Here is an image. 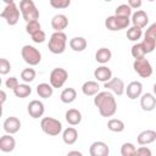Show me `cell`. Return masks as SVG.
I'll return each mask as SVG.
<instances>
[{
    "instance_id": "6da1fadb",
    "label": "cell",
    "mask_w": 156,
    "mask_h": 156,
    "mask_svg": "<svg viewBox=\"0 0 156 156\" xmlns=\"http://www.w3.org/2000/svg\"><path fill=\"white\" fill-rule=\"evenodd\" d=\"M94 105L98 107L102 117H112L117 111V102L112 93L108 90L99 91L94 95Z\"/></svg>"
},
{
    "instance_id": "7a4b0ae2",
    "label": "cell",
    "mask_w": 156,
    "mask_h": 156,
    "mask_svg": "<svg viewBox=\"0 0 156 156\" xmlns=\"http://www.w3.org/2000/svg\"><path fill=\"white\" fill-rule=\"evenodd\" d=\"M67 44V35L63 32H54L49 39L48 48L52 54H62L66 50Z\"/></svg>"
},
{
    "instance_id": "3957f363",
    "label": "cell",
    "mask_w": 156,
    "mask_h": 156,
    "mask_svg": "<svg viewBox=\"0 0 156 156\" xmlns=\"http://www.w3.org/2000/svg\"><path fill=\"white\" fill-rule=\"evenodd\" d=\"M20 12L26 22L34 21L39 18V10L37 9L33 0H21L20 1Z\"/></svg>"
},
{
    "instance_id": "277c9868",
    "label": "cell",
    "mask_w": 156,
    "mask_h": 156,
    "mask_svg": "<svg viewBox=\"0 0 156 156\" xmlns=\"http://www.w3.org/2000/svg\"><path fill=\"white\" fill-rule=\"evenodd\" d=\"M40 128L45 134L50 136H56L62 132V123L56 118L44 117L40 122Z\"/></svg>"
},
{
    "instance_id": "5b68a950",
    "label": "cell",
    "mask_w": 156,
    "mask_h": 156,
    "mask_svg": "<svg viewBox=\"0 0 156 156\" xmlns=\"http://www.w3.org/2000/svg\"><path fill=\"white\" fill-rule=\"evenodd\" d=\"M21 55L24 62L28 63L29 66H37L41 61L40 51L32 45H23V48L21 49Z\"/></svg>"
},
{
    "instance_id": "8992f818",
    "label": "cell",
    "mask_w": 156,
    "mask_h": 156,
    "mask_svg": "<svg viewBox=\"0 0 156 156\" xmlns=\"http://www.w3.org/2000/svg\"><path fill=\"white\" fill-rule=\"evenodd\" d=\"M68 78V72L65 69V68H61V67H56L54 68L51 72H50V77H49V82H50V85L55 89V88H62L63 84L66 83Z\"/></svg>"
},
{
    "instance_id": "52a82bcc",
    "label": "cell",
    "mask_w": 156,
    "mask_h": 156,
    "mask_svg": "<svg viewBox=\"0 0 156 156\" xmlns=\"http://www.w3.org/2000/svg\"><path fill=\"white\" fill-rule=\"evenodd\" d=\"M141 45L144 48L145 54H150L155 50V46H156V24L155 23H152L146 29V33L141 41Z\"/></svg>"
},
{
    "instance_id": "ba28073f",
    "label": "cell",
    "mask_w": 156,
    "mask_h": 156,
    "mask_svg": "<svg viewBox=\"0 0 156 156\" xmlns=\"http://www.w3.org/2000/svg\"><path fill=\"white\" fill-rule=\"evenodd\" d=\"M0 16L6 21L7 24L15 26V24H17V22L20 20V10L15 2L7 4L5 6V9L2 10V12L0 13Z\"/></svg>"
},
{
    "instance_id": "9c48e42d",
    "label": "cell",
    "mask_w": 156,
    "mask_h": 156,
    "mask_svg": "<svg viewBox=\"0 0 156 156\" xmlns=\"http://www.w3.org/2000/svg\"><path fill=\"white\" fill-rule=\"evenodd\" d=\"M133 68L141 78H149L152 74V66L150 61L145 57L135 58L133 62Z\"/></svg>"
},
{
    "instance_id": "30bf717a",
    "label": "cell",
    "mask_w": 156,
    "mask_h": 156,
    "mask_svg": "<svg viewBox=\"0 0 156 156\" xmlns=\"http://www.w3.org/2000/svg\"><path fill=\"white\" fill-rule=\"evenodd\" d=\"M104 88H106L107 90H111L113 94L116 95H122L124 93V82L121 79V78H117V77H111L110 80L105 82L104 83Z\"/></svg>"
},
{
    "instance_id": "8fae6325",
    "label": "cell",
    "mask_w": 156,
    "mask_h": 156,
    "mask_svg": "<svg viewBox=\"0 0 156 156\" xmlns=\"http://www.w3.org/2000/svg\"><path fill=\"white\" fill-rule=\"evenodd\" d=\"M124 93L127 94V98L135 100L143 94V84L139 80H133L127 85V88H124Z\"/></svg>"
},
{
    "instance_id": "7c38bea8",
    "label": "cell",
    "mask_w": 156,
    "mask_h": 156,
    "mask_svg": "<svg viewBox=\"0 0 156 156\" xmlns=\"http://www.w3.org/2000/svg\"><path fill=\"white\" fill-rule=\"evenodd\" d=\"M27 111L29 113V116L34 119L41 117L44 115V111H45V107H44V104L39 100H32L28 106H27Z\"/></svg>"
},
{
    "instance_id": "4fadbf2b",
    "label": "cell",
    "mask_w": 156,
    "mask_h": 156,
    "mask_svg": "<svg viewBox=\"0 0 156 156\" xmlns=\"http://www.w3.org/2000/svg\"><path fill=\"white\" fill-rule=\"evenodd\" d=\"M89 154H90L91 156H108L110 149H108V146H107L106 143L98 140V141H94V143L90 145V147H89Z\"/></svg>"
},
{
    "instance_id": "5bb4252c",
    "label": "cell",
    "mask_w": 156,
    "mask_h": 156,
    "mask_svg": "<svg viewBox=\"0 0 156 156\" xmlns=\"http://www.w3.org/2000/svg\"><path fill=\"white\" fill-rule=\"evenodd\" d=\"M2 127L7 134H16L21 129V121L15 116H10L4 121Z\"/></svg>"
},
{
    "instance_id": "9a60e30c",
    "label": "cell",
    "mask_w": 156,
    "mask_h": 156,
    "mask_svg": "<svg viewBox=\"0 0 156 156\" xmlns=\"http://www.w3.org/2000/svg\"><path fill=\"white\" fill-rule=\"evenodd\" d=\"M51 27L55 32H63L68 27V18L63 13H57L51 18Z\"/></svg>"
},
{
    "instance_id": "2e32d148",
    "label": "cell",
    "mask_w": 156,
    "mask_h": 156,
    "mask_svg": "<svg viewBox=\"0 0 156 156\" xmlns=\"http://www.w3.org/2000/svg\"><path fill=\"white\" fill-rule=\"evenodd\" d=\"M130 22L133 23V26H136L139 28H144L147 26L149 23V16L145 11L143 10H138L134 13H132V20Z\"/></svg>"
},
{
    "instance_id": "e0dca14e",
    "label": "cell",
    "mask_w": 156,
    "mask_h": 156,
    "mask_svg": "<svg viewBox=\"0 0 156 156\" xmlns=\"http://www.w3.org/2000/svg\"><path fill=\"white\" fill-rule=\"evenodd\" d=\"M140 106L144 111H152L156 106V98L154 96L152 93H145L141 94L140 96Z\"/></svg>"
},
{
    "instance_id": "ac0fdd59",
    "label": "cell",
    "mask_w": 156,
    "mask_h": 156,
    "mask_svg": "<svg viewBox=\"0 0 156 156\" xmlns=\"http://www.w3.org/2000/svg\"><path fill=\"white\" fill-rule=\"evenodd\" d=\"M16 147V140L12 134H5L0 138V150L2 152H11Z\"/></svg>"
},
{
    "instance_id": "d6986e66",
    "label": "cell",
    "mask_w": 156,
    "mask_h": 156,
    "mask_svg": "<svg viewBox=\"0 0 156 156\" xmlns=\"http://www.w3.org/2000/svg\"><path fill=\"white\" fill-rule=\"evenodd\" d=\"M156 140V132L154 129H146L138 134L136 141L139 145H149Z\"/></svg>"
},
{
    "instance_id": "ffe728a7",
    "label": "cell",
    "mask_w": 156,
    "mask_h": 156,
    "mask_svg": "<svg viewBox=\"0 0 156 156\" xmlns=\"http://www.w3.org/2000/svg\"><path fill=\"white\" fill-rule=\"evenodd\" d=\"M94 77H95V79H96L98 82L105 83V82H107V80L111 79V77H112V71H111L108 67H106V66L102 65V66L98 67V68L94 71Z\"/></svg>"
},
{
    "instance_id": "44dd1931",
    "label": "cell",
    "mask_w": 156,
    "mask_h": 156,
    "mask_svg": "<svg viewBox=\"0 0 156 156\" xmlns=\"http://www.w3.org/2000/svg\"><path fill=\"white\" fill-rule=\"evenodd\" d=\"M78 139V132L74 127H68L62 132V140L67 145H73Z\"/></svg>"
},
{
    "instance_id": "7402d4cb",
    "label": "cell",
    "mask_w": 156,
    "mask_h": 156,
    "mask_svg": "<svg viewBox=\"0 0 156 156\" xmlns=\"http://www.w3.org/2000/svg\"><path fill=\"white\" fill-rule=\"evenodd\" d=\"M99 90H100L99 83L95 82V80H87L82 85V91L87 96H94L95 94L99 93Z\"/></svg>"
},
{
    "instance_id": "603a6c76",
    "label": "cell",
    "mask_w": 156,
    "mask_h": 156,
    "mask_svg": "<svg viewBox=\"0 0 156 156\" xmlns=\"http://www.w3.org/2000/svg\"><path fill=\"white\" fill-rule=\"evenodd\" d=\"M65 118H66V121H67L68 124L77 126V124H79L82 122V113L77 108H69L65 113Z\"/></svg>"
},
{
    "instance_id": "cb8c5ba5",
    "label": "cell",
    "mask_w": 156,
    "mask_h": 156,
    "mask_svg": "<svg viewBox=\"0 0 156 156\" xmlns=\"http://www.w3.org/2000/svg\"><path fill=\"white\" fill-rule=\"evenodd\" d=\"M111 57H112V52L107 48H100L95 52V60H96V62H99L101 65L107 63L111 60Z\"/></svg>"
},
{
    "instance_id": "d4e9b609",
    "label": "cell",
    "mask_w": 156,
    "mask_h": 156,
    "mask_svg": "<svg viewBox=\"0 0 156 156\" xmlns=\"http://www.w3.org/2000/svg\"><path fill=\"white\" fill-rule=\"evenodd\" d=\"M87 45H88V43H87L85 38H83V37H74V38H72V39L69 40V48H71L73 51L80 52V51L85 50Z\"/></svg>"
},
{
    "instance_id": "484cf974",
    "label": "cell",
    "mask_w": 156,
    "mask_h": 156,
    "mask_svg": "<svg viewBox=\"0 0 156 156\" xmlns=\"http://www.w3.org/2000/svg\"><path fill=\"white\" fill-rule=\"evenodd\" d=\"M54 93V88L49 83H40L37 85V94L43 99H49Z\"/></svg>"
},
{
    "instance_id": "4316f807",
    "label": "cell",
    "mask_w": 156,
    "mask_h": 156,
    "mask_svg": "<svg viewBox=\"0 0 156 156\" xmlns=\"http://www.w3.org/2000/svg\"><path fill=\"white\" fill-rule=\"evenodd\" d=\"M76 98H77V91L73 88H66V89H63L62 93H61V95H60V99H61V101L63 104H71V102H73L76 100Z\"/></svg>"
},
{
    "instance_id": "83f0119b",
    "label": "cell",
    "mask_w": 156,
    "mask_h": 156,
    "mask_svg": "<svg viewBox=\"0 0 156 156\" xmlns=\"http://www.w3.org/2000/svg\"><path fill=\"white\" fill-rule=\"evenodd\" d=\"M13 94L20 99H24L32 94V88L28 84H18L13 89Z\"/></svg>"
},
{
    "instance_id": "f1b7e54d",
    "label": "cell",
    "mask_w": 156,
    "mask_h": 156,
    "mask_svg": "<svg viewBox=\"0 0 156 156\" xmlns=\"http://www.w3.org/2000/svg\"><path fill=\"white\" fill-rule=\"evenodd\" d=\"M124 122L118 118H111L107 122V128L113 133H121L124 130Z\"/></svg>"
},
{
    "instance_id": "f546056e",
    "label": "cell",
    "mask_w": 156,
    "mask_h": 156,
    "mask_svg": "<svg viewBox=\"0 0 156 156\" xmlns=\"http://www.w3.org/2000/svg\"><path fill=\"white\" fill-rule=\"evenodd\" d=\"M141 35H143V30H141V28H139L136 26H132L127 30V38L130 41H138L141 38Z\"/></svg>"
},
{
    "instance_id": "4dcf8cb0",
    "label": "cell",
    "mask_w": 156,
    "mask_h": 156,
    "mask_svg": "<svg viewBox=\"0 0 156 156\" xmlns=\"http://www.w3.org/2000/svg\"><path fill=\"white\" fill-rule=\"evenodd\" d=\"M35 71H34V68H24L22 72H21V79L24 82V83H30V82H33L34 80V78H35Z\"/></svg>"
},
{
    "instance_id": "1f68e13d",
    "label": "cell",
    "mask_w": 156,
    "mask_h": 156,
    "mask_svg": "<svg viewBox=\"0 0 156 156\" xmlns=\"http://www.w3.org/2000/svg\"><path fill=\"white\" fill-rule=\"evenodd\" d=\"M136 147L132 143H123L121 146V155L122 156H134Z\"/></svg>"
},
{
    "instance_id": "d6a6232c",
    "label": "cell",
    "mask_w": 156,
    "mask_h": 156,
    "mask_svg": "<svg viewBox=\"0 0 156 156\" xmlns=\"http://www.w3.org/2000/svg\"><path fill=\"white\" fill-rule=\"evenodd\" d=\"M130 54L134 58H141V57H145V51H144V48L141 45V43H136L132 46L130 49Z\"/></svg>"
},
{
    "instance_id": "836d02e7",
    "label": "cell",
    "mask_w": 156,
    "mask_h": 156,
    "mask_svg": "<svg viewBox=\"0 0 156 156\" xmlns=\"http://www.w3.org/2000/svg\"><path fill=\"white\" fill-rule=\"evenodd\" d=\"M115 15L121 16V17H130L132 16V9L127 4H122V5L117 6V9L115 11Z\"/></svg>"
},
{
    "instance_id": "e575fe53",
    "label": "cell",
    "mask_w": 156,
    "mask_h": 156,
    "mask_svg": "<svg viewBox=\"0 0 156 156\" xmlns=\"http://www.w3.org/2000/svg\"><path fill=\"white\" fill-rule=\"evenodd\" d=\"M39 29H41V26H40V23H39L38 20L29 21V22H27V24H26V32H27L28 34H33V33H35V32L39 30Z\"/></svg>"
},
{
    "instance_id": "d590c367",
    "label": "cell",
    "mask_w": 156,
    "mask_h": 156,
    "mask_svg": "<svg viewBox=\"0 0 156 156\" xmlns=\"http://www.w3.org/2000/svg\"><path fill=\"white\" fill-rule=\"evenodd\" d=\"M50 5L54 7V9H67L69 5H71V0H49Z\"/></svg>"
},
{
    "instance_id": "8d00e7d4",
    "label": "cell",
    "mask_w": 156,
    "mask_h": 156,
    "mask_svg": "<svg viewBox=\"0 0 156 156\" xmlns=\"http://www.w3.org/2000/svg\"><path fill=\"white\" fill-rule=\"evenodd\" d=\"M30 37H32V40H33L34 43H37V44H41V43H44L45 39H46V34H45V32H44L43 29L37 30L35 33L30 34Z\"/></svg>"
},
{
    "instance_id": "74e56055",
    "label": "cell",
    "mask_w": 156,
    "mask_h": 156,
    "mask_svg": "<svg viewBox=\"0 0 156 156\" xmlns=\"http://www.w3.org/2000/svg\"><path fill=\"white\" fill-rule=\"evenodd\" d=\"M115 18H116V23H117V27H118L119 30L127 28L130 24V18L129 17H121V16L115 15Z\"/></svg>"
},
{
    "instance_id": "f35d334b",
    "label": "cell",
    "mask_w": 156,
    "mask_h": 156,
    "mask_svg": "<svg viewBox=\"0 0 156 156\" xmlns=\"http://www.w3.org/2000/svg\"><path fill=\"white\" fill-rule=\"evenodd\" d=\"M105 26L108 30H119L118 27H117V23H116V18H115V15L113 16H108L106 20H105Z\"/></svg>"
},
{
    "instance_id": "ab89813d",
    "label": "cell",
    "mask_w": 156,
    "mask_h": 156,
    "mask_svg": "<svg viewBox=\"0 0 156 156\" xmlns=\"http://www.w3.org/2000/svg\"><path fill=\"white\" fill-rule=\"evenodd\" d=\"M11 71V63L6 58H0V74L5 76Z\"/></svg>"
},
{
    "instance_id": "60d3db41",
    "label": "cell",
    "mask_w": 156,
    "mask_h": 156,
    "mask_svg": "<svg viewBox=\"0 0 156 156\" xmlns=\"http://www.w3.org/2000/svg\"><path fill=\"white\" fill-rule=\"evenodd\" d=\"M18 84H20V83H18V79H17L16 77H10V78H7V79H6V82H5L6 88L12 89V90H13Z\"/></svg>"
},
{
    "instance_id": "b9f144b4",
    "label": "cell",
    "mask_w": 156,
    "mask_h": 156,
    "mask_svg": "<svg viewBox=\"0 0 156 156\" xmlns=\"http://www.w3.org/2000/svg\"><path fill=\"white\" fill-rule=\"evenodd\" d=\"M135 155H139V156H151V150L146 146H140L135 150Z\"/></svg>"
},
{
    "instance_id": "7bdbcfd3",
    "label": "cell",
    "mask_w": 156,
    "mask_h": 156,
    "mask_svg": "<svg viewBox=\"0 0 156 156\" xmlns=\"http://www.w3.org/2000/svg\"><path fill=\"white\" fill-rule=\"evenodd\" d=\"M141 4H143L141 0H128V6L130 9H139Z\"/></svg>"
},
{
    "instance_id": "ee69618b",
    "label": "cell",
    "mask_w": 156,
    "mask_h": 156,
    "mask_svg": "<svg viewBox=\"0 0 156 156\" xmlns=\"http://www.w3.org/2000/svg\"><path fill=\"white\" fill-rule=\"evenodd\" d=\"M6 99H7L6 93H5L4 90H1V89H0V102H1V104H4V102L6 101Z\"/></svg>"
},
{
    "instance_id": "f6af8a7d",
    "label": "cell",
    "mask_w": 156,
    "mask_h": 156,
    "mask_svg": "<svg viewBox=\"0 0 156 156\" xmlns=\"http://www.w3.org/2000/svg\"><path fill=\"white\" fill-rule=\"evenodd\" d=\"M68 155H78V156H82V152L80 151H68Z\"/></svg>"
},
{
    "instance_id": "bcb514c9",
    "label": "cell",
    "mask_w": 156,
    "mask_h": 156,
    "mask_svg": "<svg viewBox=\"0 0 156 156\" xmlns=\"http://www.w3.org/2000/svg\"><path fill=\"white\" fill-rule=\"evenodd\" d=\"M2 1H4V2H5L6 5H7V4H12V2L15 1V0H2Z\"/></svg>"
},
{
    "instance_id": "7dc6e473",
    "label": "cell",
    "mask_w": 156,
    "mask_h": 156,
    "mask_svg": "<svg viewBox=\"0 0 156 156\" xmlns=\"http://www.w3.org/2000/svg\"><path fill=\"white\" fill-rule=\"evenodd\" d=\"M2 116V104L0 102V117Z\"/></svg>"
},
{
    "instance_id": "c3c4849f",
    "label": "cell",
    "mask_w": 156,
    "mask_h": 156,
    "mask_svg": "<svg viewBox=\"0 0 156 156\" xmlns=\"http://www.w3.org/2000/svg\"><path fill=\"white\" fill-rule=\"evenodd\" d=\"M104 1H106V2H110V1H112V0H104Z\"/></svg>"
},
{
    "instance_id": "681fc988",
    "label": "cell",
    "mask_w": 156,
    "mask_h": 156,
    "mask_svg": "<svg viewBox=\"0 0 156 156\" xmlns=\"http://www.w3.org/2000/svg\"><path fill=\"white\" fill-rule=\"evenodd\" d=\"M1 83H2V80H1V78H0V85H1Z\"/></svg>"
},
{
    "instance_id": "f907efd6",
    "label": "cell",
    "mask_w": 156,
    "mask_h": 156,
    "mask_svg": "<svg viewBox=\"0 0 156 156\" xmlns=\"http://www.w3.org/2000/svg\"><path fill=\"white\" fill-rule=\"evenodd\" d=\"M147 1H155V0H147Z\"/></svg>"
}]
</instances>
